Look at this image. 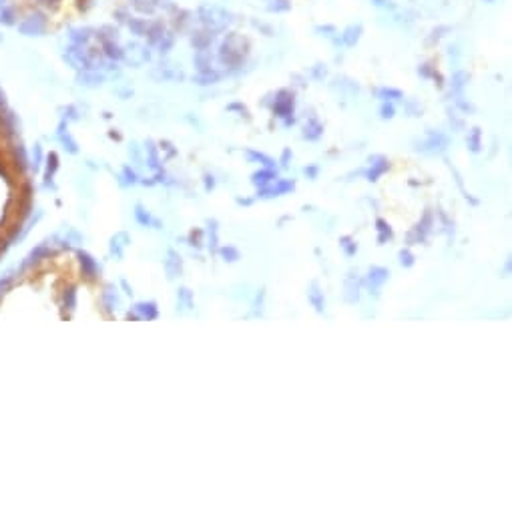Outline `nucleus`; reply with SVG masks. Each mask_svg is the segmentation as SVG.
Wrapping results in <instances>:
<instances>
[{
  "instance_id": "f257e3e1",
  "label": "nucleus",
  "mask_w": 512,
  "mask_h": 512,
  "mask_svg": "<svg viewBox=\"0 0 512 512\" xmlns=\"http://www.w3.org/2000/svg\"><path fill=\"white\" fill-rule=\"evenodd\" d=\"M388 275H390V271H388L386 267H372V269H370V275H368V287H370V291L378 293V289L384 285V282L388 279Z\"/></svg>"
},
{
  "instance_id": "f03ea898",
  "label": "nucleus",
  "mask_w": 512,
  "mask_h": 512,
  "mask_svg": "<svg viewBox=\"0 0 512 512\" xmlns=\"http://www.w3.org/2000/svg\"><path fill=\"white\" fill-rule=\"evenodd\" d=\"M293 189V181H282V179H275V183L271 185H265L261 187V197H273V195H282V193H287Z\"/></svg>"
},
{
  "instance_id": "7ed1b4c3",
  "label": "nucleus",
  "mask_w": 512,
  "mask_h": 512,
  "mask_svg": "<svg viewBox=\"0 0 512 512\" xmlns=\"http://www.w3.org/2000/svg\"><path fill=\"white\" fill-rule=\"evenodd\" d=\"M275 179H277V177H275V171H273V169H265V171H259V173L253 175V185L265 187V185H269L271 181H275Z\"/></svg>"
},
{
  "instance_id": "20e7f679",
  "label": "nucleus",
  "mask_w": 512,
  "mask_h": 512,
  "mask_svg": "<svg viewBox=\"0 0 512 512\" xmlns=\"http://www.w3.org/2000/svg\"><path fill=\"white\" fill-rule=\"evenodd\" d=\"M275 111L279 117H287V114L293 111V98H282V95H279V98L275 101Z\"/></svg>"
},
{
  "instance_id": "39448f33",
  "label": "nucleus",
  "mask_w": 512,
  "mask_h": 512,
  "mask_svg": "<svg viewBox=\"0 0 512 512\" xmlns=\"http://www.w3.org/2000/svg\"><path fill=\"white\" fill-rule=\"evenodd\" d=\"M378 161H379V163H372V161H370V163H372V169L368 171V179H370V181H376L384 171H388V161H386L384 157H379Z\"/></svg>"
},
{
  "instance_id": "423d86ee",
  "label": "nucleus",
  "mask_w": 512,
  "mask_h": 512,
  "mask_svg": "<svg viewBox=\"0 0 512 512\" xmlns=\"http://www.w3.org/2000/svg\"><path fill=\"white\" fill-rule=\"evenodd\" d=\"M309 302L313 303V307H316L320 313L323 311V295H322V291L318 289V284H316V282L311 284V289H309Z\"/></svg>"
},
{
  "instance_id": "0eeeda50",
  "label": "nucleus",
  "mask_w": 512,
  "mask_h": 512,
  "mask_svg": "<svg viewBox=\"0 0 512 512\" xmlns=\"http://www.w3.org/2000/svg\"><path fill=\"white\" fill-rule=\"evenodd\" d=\"M358 291H360V284H358V282L354 284V277H350L348 284H345V300H348L350 303L358 302V297H360Z\"/></svg>"
},
{
  "instance_id": "6e6552de",
  "label": "nucleus",
  "mask_w": 512,
  "mask_h": 512,
  "mask_svg": "<svg viewBox=\"0 0 512 512\" xmlns=\"http://www.w3.org/2000/svg\"><path fill=\"white\" fill-rule=\"evenodd\" d=\"M376 225H378V231H379V235H378V241H379V243H384L386 239L392 237V229H390V225H388L384 219H378Z\"/></svg>"
},
{
  "instance_id": "1a4fd4ad",
  "label": "nucleus",
  "mask_w": 512,
  "mask_h": 512,
  "mask_svg": "<svg viewBox=\"0 0 512 512\" xmlns=\"http://www.w3.org/2000/svg\"><path fill=\"white\" fill-rule=\"evenodd\" d=\"M219 253L225 257V261H237V259H239V251L235 249V247H231V245H227V247H221V249H219Z\"/></svg>"
},
{
  "instance_id": "9d476101",
  "label": "nucleus",
  "mask_w": 512,
  "mask_h": 512,
  "mask_svg": "<svg viewBox=\"0 0 512 512\" xmlns=\"http://www.w3.org/2000/svg\"><path fill=\"white\" fill-rule=\"evenodd\" d=\"M340 245L343 247L345 255H354V253L358 251V245L352 241V237H341V239H340Z\"/></svg>"
},
{
  "instance_id": "9b49d317",
  "label": "nucleus",
  "mask_w": 512,
  "mask_h": 512,
  "mask_svg": "<svg viewBox=\"0 0 512 512\" xmlns=\"http://www.w3.org/2000/svg\"><path fill=\"white\" fill-rule=\"evenodd\" d=\"M400 261H402V265L410 267V265H414V255H412L408 249H402L400 251Z\"/></svg>"
},
{
  "instance_id": "f8f14e48",
  "label": "nucleus",
  "mask_w": 512,
  "mask_h": 512,
  "mask_svg": "<svg viewBox=\"0 0 512 512\" xmlns=\"http://www.w3.org/2000/svg\"><path fill=\"white\" fill-rule=\"evenodd\" d=\"M478 139H480V131L474 129L472 137H470V149H472V151H478V149H480V141H478Z\"/></svg>"
},
{
  "instance_id": "ddd939ff",
  "label": "nucleus",
  "mask_w": 512,
  "mask_h": 512,
  "mask_svg": "<svg viewBox=\"0 0 512 512\" xmlns=\"http://www.w3.org/2000/svg\"><path fill=\"white\" fill-rule=\"evenodd\" d=\"M201 235H203V231H201V229H195V231H191V235H189V241H191V245H197V247H199V245H201Z\"/></svg>"
},
{
  "instance_id": "4468645a",
  "label": "nucleus",
  "mask_w": 512,
  "mask_h": 512,
  "mask_svg": "<svg viewBox=\"0 0 512 512\" xmlns=\"http://www.w3.org/2000/svg\"><path fill=\"white\" fill-rule=\"evenodd\" d=\"M179 297H181V300H183V302H187V305L191 307V291H189L187 287L179 289Z\"/></svg>"
},
{
  "instance_id": "2eb2a0df",
  "label": "nucleus",
  "mask_w": 512,
  "mask_h": 512,
  "mask_svg": "<svg viewBox=\"0 0 512 512\" xmlns=\"http://www.w3.org/2000/svg\"><path fill=\"white\" fill-rule=\"evenodd\" d=\"M382 117H386V119L394 117V107H392V105H384V107H382Z\"/></svg>"
},
{
  "instance_id": "dca6fc26",
  "label": "nucleus",
  "mask_w": 512,
  "mask_h": 512,
  "mask_svg": "<svg viewBox=\"0 0 512 512\" xmlns=\"http://www.w3.org/2000/svg\"><path fill=\"white\" fill-rule=\"evenodd\" d=\"M215 187V181H213V177L211 175H205V189L209 191V189H213Z\"/></svg>"
},
{
  "instance_id": "f3484780",
  "label": "nucleus",
  "mask_w": 512,
  "mask_h": 512,
  "mask_svg": "<svg viewBox=\"0 0 512 512\" xmlns=\"http://www.w3.org/2000/svg\"><path fill=\"white\" fill-rule=\"evenodd\" d=\"M305 173H307L309 177H316V173H318V167H309V169H305Z\"/></svg>"
},
{
  "instance_id": "a211bd4d",
  "label": "nucleus",
  "mask_w": 512,
  "mask_h": 512,
  "mask_svg": "<svg viewBox=\"0 0 512 512\" xmlns=\"http://www.w3.org/2000/svg\"><path fill=\"white\" fill-rule=\"evenodd\" d=\"M237 203H239V205H249L251 199H237Z\"/></svg>"
}]
</instances>
